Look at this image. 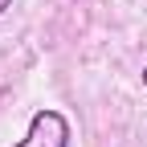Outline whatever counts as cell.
<instances>
[{
  "label": "cell",
  "instance_id": "cell-1",
  "mask_svg": "<svg viewBox=\"0 0 147 147\" xmlns=\"http://www.w3.org/2000/svg\"><path fill=\"white\" fill-rule=\"evenodd\" d=\"M12 147H69V119L53 106H41L29 119L25 139H16Z\"/></svg>",
  "mask_w": 147,
  "mask_h": 147
},
{
  "label": "cell",
  "instance_id": "cell-2",
  "mask_svg": "<svg viewBox=\"0 0 147 147\" xmlns=\"http://www.w3.org/2000/svg\"><path fill=\"white\" fill-rule=\"evenodd\" d=\"M8 8H12V0H0V12H8Z\"/></svg>",
  "mask_w": 147,
  "mask_h": 147
},
{
  "label": "cell",
  "instance_id": "cell-3",
  "mask_svg": "<svg viewBox=\"0 0 147 147\" xmlns=\"http://www.w3.org/2000/svg\"><path fill=\"white\" fill-rule=\"evenodd\" d=\"M143 86H147V65H143Z\"/></svg>",
  "mask_w": 147,
  "mask_h": 147
}]
</instances>
